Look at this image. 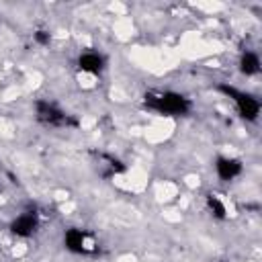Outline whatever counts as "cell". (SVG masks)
Instances as JSON below:
<instances>
[{"mask_svg": "<svg viewBox=\"0 0 262 262\" xmlns=\"http://www.w3.org/2000/svg\"><path fill=\"white\" fill-rule=\"evenodd\" d=\"M33 37H35V41H37L39 45H49V41H51V33H49L47 29H37V31L33 33Z\"/></svg>", "mask_w": 262, "mask_h": 262, "instance_id": "cell-10", "label": "cell"}, {"mask_svg": "<svg viewBox=\"0 0 262 262\" xmlns=\"http://www.w3.org/2000/svg\"><path fill=\"white\" fill-rule=\"evenodd\" d=\"M219 90H223L233 102H235V108L239 113L242 119L246 121H256L258 115H260V102L256 96L248 94V92H242V90H235L231 86H219Z\"/></svg>", "mask_w": 262, "mask_h": 262, "instance_id": "cell-2", "label": "cell"}, {"mask_svg": "<svg viewBox=\"0 0 262 262\" xmlns=\"http://www.w3.org/2000/svg\"><path fill=\"white\" fill-rule=\"evenodd\" d=\"M217 262H223V260H217Z\"/></svg>", "mask_w": 262, "mask_h": 262, "instance_id": "cell-11", "label": "cell"}, {"mask_svg": "<svg viewBox=\"0 0 262 262\" xmlns=\"http://www.w3.org/2000/svg\"><path fill=\"white\" fill-rule=\"evenodd\" d=\"M239 70L246 76H256L260 72V57L256 51H244L239 57Z\"/></svg>", "mask_w": 262, "mask_h": 262, "instance_id": "cell-8", "label": "cell"}, {"mask_svg": "<svg viewBox=\"0 0 262 262\" xmlns=\"http://www.w3.org/2000/svg\"><path fill=\"white\" fill-rule=\"evenodd\" d=\"M78 68L86 74H98L104 68V57L98 51H84L78 57Z\"/></svg>", "mask_w": 262, "mask_h": 262, "instance_id": "cell-7", "label": "cell"}, {"mask_svg": "<svg viewBox=\"0 0 262 262\" xmlns=\"http://www.w3.org/2000/svg\"><path fill=\"white\" fill-rule=\"evenodd\" d=\"M207 207H209V211H211L217 219H225V217H227L225 203H223L217 194H209V196H207Z\"/></svg>", "mask_w": 262, "mask_h": 262, "instance_id": "cell-9", "label": "cell"}, {"mask_svg": "<svg viewBox=\"0 0 262 262\" xmlns=\"http://www.w3.org/2000/svg\"><path fill=\"white\" fill-rule=\"evenodd\" d=\"M145 106L158 115H166V117H182L190 111V100L180 94V92H172V90H154L147 92L143 98Z\"/></svg>", "mask_w": 262, "mask_h": 262, "instance_id": "cell-1", "label": "cell"}, {"mask_svg": "<svg viewBox=\"0 0 262 262\" xmlns=\"http://www.w3.org/2000/svg\"><path fill=\"white\" fill-rule=\"evenodd\" d=\"M35 115L43 125H49V127H66L70 123L68 115L57 104H53L49 100H37L35 102Z\"/></svg>", "mask_w": 262, "mask_h": 262, "instance_id": "cell-3", "label": "cell"}, {"mask_svg": "<svg viewBox=\"0 0 262 262\" xmlns=\"http://www.w3.org/2000/svg\"><path fill=\"white\" fill-rule=\"evenodd\" d=\"M242 170H244V166H242V162H239L237 158L221 156V158H217V162H215V172H217V176H219L221 180H225V182L237 178V176L242 174Z\"/></svg>", "mask_w": 262, "mask_h": 262, "instance_id": "cell-6", "label": "cell"}, {"mask_svg": "<svg viewBox=\"0 0 262 262\" xmlns=\"http://www.w3.org/2000/svg\"><path fill=\"white\" fill-rule=\"evenodd\" d=\"M37 227H39V217H37V213H33V211L20 213L18 217H14V219L10 221V231H12L14 235H18V237H29V235H33V233L37 231Z\"/></svg>", "mask_w": 262, "mask_h": 262, "instance_id": "cell-5", "label": "cell"}, {"mask_svg": "<svg viewBox=\"0 0 262 262\" xmlns=\"http://www.w3.org/2000/svg\"><path fill=\"white\" fill-rule=\"evenodd\" d=\"M63 244L74 254H90V252L96 250L94 242L88 237V233L84 229H78V227H72L63 233Z\"/></svg>", "mask_w": 262, "mask_h": 262, "instance_id": "cell-4", "label": "cell"}]
</instances>
